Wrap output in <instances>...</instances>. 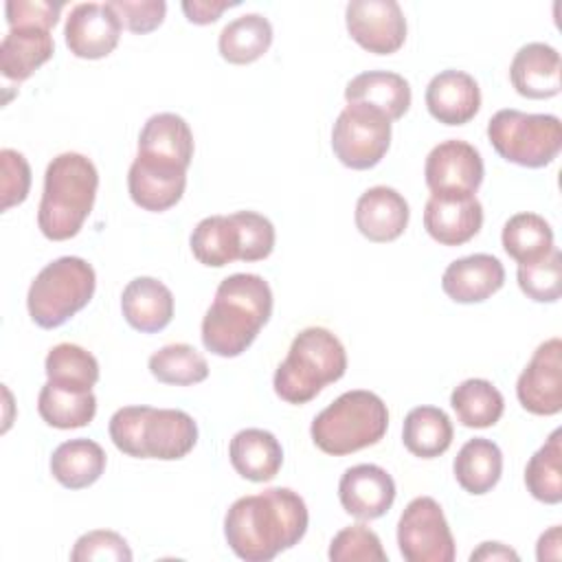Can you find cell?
Masks as SVG:
<instances>
[{
  "label": "cell",
  "mask_w": 562,
  "mask_h": 562,
  "mask_svg": "<svg viewBox=\"0 0 562 562\" xmlns=\"http://www.w3.org/2000/svg\"><path fill=\"white\" fill-rule=\"evenodd\" d=\"M310 522L305 501L290 487H268L237 498L224 516V538L246 562H268L292 549Z\"/></svg>",
  "instance_id": "cell-1"
},
{
  "label": "cell",
  "mask_w": 562,
  "mask_h": 562,
  "mask_svg": "<svg viewBox=\"0 0 562 562\" xmlns=\"http://www.w3.org/2000/svg\"><path fill=\"white\" fill-rule=\"evenodd\" d=\"M272 316V290L259 274L235 272L220 281L202 318V345L220 358L241 356Z\"/></svg>",
  "instance_id": "cell-2"
},
{
  "label": "cell",
  "mask_w": 562,
  "mask_h": 562,
  "mask_svg": "<svg viewBox=\"0 0 562 562\" xmlns=\"http://www.w3.org/2000/svg\"><path fill=\"white\" fill-rule=\"evenodd\" d=\"M99 189L94 162L77 151L55 156L44 171V191L37 209V226L50 241L75 237L92 213Z\"/></svg>",
  "instance_id": "cell-3"
},
{
  "label": "cell",
  "mask_w": 562,
  "mask_h": 562,
  "mask_svg": "<svg viewBox=\"0 0 562 562\" xmlns=\"http://www.w3.org/2000/svg\"><path fill=\"white\" fill-rule=\"evenodd\" d=\"M110 439L127 457L176 461L198 443V424L180 408L123 406L110 417Z\"/></svg>",
  "instance_id": "cell-4"
},
{
  "label": "cell",
  "mask_w": 562,
  "mask_h": 562,
  "mask_svg": "<svg viewBox=\"0 0 562 562\" xmlns=\"http://www.w3.org/2000/svg\"><path fill=\"white\" fill-rule=\"evenodd\" d=\"M347 371V351L336 334L325 327H305L274 371V393L288 404L312 402L327 384Z\"/></svg>",
  "instance_id": "cell-5"
},
{
  "label": "cell",
  "mask_w": 562,
  "mask_h": 562,
  "mask_svg": "<svg viewBox=\"0 0 562 562\" xmlns=\"http://www.w3.org/2000/svg\"><path fill=\"white\" fill-rule=\"evenodd\" d=\"M389 428V408L380 395L364 389H353L336 397L323 408L310 435L314 446L331 457H345L362 448L375 446Z\"/></svg>",
  "instance_id": "cell-6"
},
{
  "label": "cell",
  "mask_w": 562,
  "mask_h": 562,
  "mask_svg": "<svg viewBox=\"0 0 562 562\" xmlns=\"http://www.w3.org/2000/svg\"><path fill=\"white\" fill-rule=\"evenodd\" d=\"M97 288L94 268L81 257H59L46 263L31 281L26 307L42 329H55L83 310Z\"/></svg>",
  "instance_id": "cell-7"
},
{
  "label": "cell",
  "mask_w": 562,
  "mask_h": 562,
  "mask_svg": "<svg viewBox=\"0 0 562 562\" xmlns=\"http://www.w3.org/2000/svg\"><path fill=\"white\" fill-rule=\"evenodd\" d=\"M487 138L507 162L540 169L551 165L562 149V123L553 114L498 110L487 123Z\"/></svg>",
  "instance_id": "cell-8"
},
{
  "label": "cell",
  "mask_w": 562,
  "mask_h": 562,
  "mask_svg": "<svg viewBox=\"0 0 562 562\" xmlns=\"http://www.w3.org/2000/svg\"><path fill=\"white\" fill-rule=\"evenodd\" d=\"M391 147V121L375 108L347 103L331 127L336 158L356 171L375 167Z\"/></svg>",
  "instance_id": "cell-9"
},
{
  "label": "cell",
  "mask_w": 562,
  "mask_h": 562,
  "mask_svg": "<svg viewBox=\"0 0 562 562\" xmlns=\"http://www.w3.org/2000/svg\"><path fill=\"white\" fill-rule=\"evenodd\" d=\"M397 547L406 562L454 560V538L435 498L417 496L404 507L397 520Z\"/></svg>",
  "instance_id": "cell-10"
},
{
  "label": "cell",
  "mask_w": 562,
  "mask_h": 562,
  "mask_svg": "<svg viewBox=\"0 0 562 562\" xmlns=\"http://www.w3.org/2000/svg\"><path fill=\"white\" fill-rule=\"evenodd\" d=\"M485 176L479 149L465 140L450 138L430 149L424 165V178L430 195L470 198Z\"/></svg>",
  "instance_id": "cell-11"
},
{
  "label": "cell",
  "mask_w": 562,
  "mask_h": 562,
  "mask_svg": "<svg viewBox=\"0 0 562 562\" xmlns=\"http://www.w3.org/2000/svg\"><path fill=\"white\" fill-rule=\"evenodd\" d=\"M345 24L351 40L373 55H393L406 42V18L395 0H351Z\"/></svg>",
  "instance_id": "cell-12"
},
{
  "label": "cell",
  "mask_w": 562,
  "mask_h": 562,
  "mask_svg": "<svg viewBox=\"0 0 562 562\" xmlns=\"http://www.w3.org/2000/svg\"><path fill=\"white\" fill-rule=\"evenodd\" d=\"M516 397L531 415H558L562 411V340L538 345L516 382Z\"/></svg>",
  "instance_id": "cell-13"
},
{
  "label": "cell",
  "mask_w": 562,
  "mask_h": 562,
  "mask_svg": "<svg viewBox=\"0 0 562 562\" xmlns=\"http://www.w3.org/2000/svg\"><path fill=\"white\" fill-rule=\"evenodd\" d=\"M121 31L123 24L108 2H79L66 18L64 40L75 57L103 59L116 48Z\"/></svg>",
  "instance_id": "cell-14"
},
{
  "label": "cell",
  "mask_w": 562,
  "mask_h": 562,
  "mask_svg": "<svg viewBox=\"0 0 562 562\" xmlns=\"http://www.w3.org/2000/svg\"><path fill=\"white\" fill-rule=\"evenodd\" d=\"M187 189V169L169 160L136 154L127 171V191L136 206L162 213L176 206Z\"/></svg>",
  "instance_id": "cell-15"
},
{
  "label": "cell",
  "mask_w": 562,
  "mask_h": 562,
  "mask_svg": "<svg viewBox=\"0 0 562 562\" xmlns=\"http://www.w3.org/2000/svg\"><path fill=\"white\" fill-rule=\"evenodd\" d=\"M338 498L349 516L358 520H375L391 509L395 501V481L375 463H358L342 472L338 481Z\"/></svg>",
  "instance_id": "cell-16"
},
{
  "label": "cell",
  "mask_w": 562,
  "mask_h": 562,
  "mask_svg": "<svg viewBox=\"0 0 562 562\" xmlns=\"http://www.w3.org/2000/svg\"><path fill=\"white\" fill-rule=\"evenodd\" d=\"M426 108L443 125H465L481 110V88L463 70H441L426 86Z\"/></svg>",
  "instance_id": "cell-17"
},
{
  "label": "cell",
  "mask_w": 562,
  "mask_h": 562,
  "mask_svg": "<svg viewBox=\"0 0 562 562\" xmlns=\"http://www.w3.org/2000/svg\"><path fill=\"white\" fill-rule=\"evenodd\" d=\"M408 202L393 187H371L356 202V228L362 237L375 244L397 239L408 226Z\"/></svg>",
  "instance_id": "cell-18"
},
{
  "label": "cell",
  "mask_w": 562,
  "mask_h": 562,
  "mask_svg": "<svg viewBox=\"0 0 562 562\" xmlns=\"http://www.w3.org/2000/svg\"><path fill=\"white\" fill-rule=\"evenodd\" d=\"M505 283L503 263L487 252L468 255L448 263L441 277V290L454 303H483Z\"/></svg>",
  "instance_id": "cell-19"
},
{
  "label": "cell",
  "mask_w": 562,
  "mask_h": 562,
  "mask_svg": "<svg viewBox=\"0 0 562 562\" xmlns=\"http://www.w3.org/2000/svg\"><path fill=\"white\" fill-rule=\"evenodd\" d=\"M514 90L525 99H551L562 90L560 53L544 42H529L518 48L509 66Z\"/></svg>",
  "instance_id": "cell-20"
},
{
  "label": "cell",
  "mask_w": 562,
  "mask_h": 562,
  "mask_svg": "<svg viewBox=\"0 0 562 562\" xmlns=\"http://www.w3.org/2000/svg\"><path fill=\"white\" fill-rule=\"evenodd\" d=\"M483 226V206L476 195L439 198L430 195L424 206V228L441 246H461Z\"/></svg>",
  "instance_id": "cell-21"
},
{
  "label": "cell",
  "mask_w": 562,
  "mask_h": 562,
  "mask_svg": "<svg viewBox=\"0 0 562 562\" xmlns=\"http://www.w3.org/2000/svg\"><path fill=\"white\" fill-rule=\"evenodd\" d=\"M121 312L136 331L156 334L173 318V294L154 277H136L123 288Z\"/></svg>",
  "instance_id": "cell-22"
},
{
  "label": "cell",
  "mask_w": 562,
  "mask_h": 562,
  "mask_svg": "<svg viewBox=\"0 0 562 562\" xmlns=\"http://www.w3.org/2000/svg\"><path fill=\"white\" fill-rule=\"evenodd\" d=\"M228 459L241 479L266 483L279 474L283 465V448L270 430L244 428L233 435Z\"/></svg>",
  "instance_id": "cell-23"
},
{
  "label": "cell",
  "mask_w": 562,
  "mask_h": 562,
  "mask_svg": "<svg viewBox=\"0 0 562 562\" xmlns=\"http://www.w3.org/2000/svg\"><path fill=\"white\" fill-rule=\"evenodd\" d=\"M55 53L50 31L40 26H15L0 42V70L9 81H26Z\"/></svg>",
  "instance_id": "cell-24"
},
{
  "label": "cell",
  "mask_w": 562,
  "mask_h": 562,
  "mask_svg": "<svg viewBox=\"0 0 562 562\" xmlns=\"http://www.w3.org/2000/svg\"><path fill=\"white\" fill-rule=\"evenodd\" d=\"M345 101L375 108L386 114L389 121H397L411 108V86L397 72L367 70L347 83Z\"/></svg>",
  "instance_id": "cell-25"
},
{
  "label": "cell",
  "mask_w": 562,
  "mask_h": 562,
  "mask_svg": "<svg viewBox=\"0 0 562 562\" xmlns=\"http://www.w3.org/2000/svg\"><path fill=\"white\" fill-rule=\"evenodd\" d=\"M193 132L189 123L173 112L149 116L138 134V154L169 160L184 169H189L193 160Z\"/></svg>",
  "instance_id": "cell-26"
},
{
  "label": "cell",
  "mask_w": 562,
  "mask_h": 562,
  "mask_svg": "<svg viewBox=\"0 0 562 562\" xmlns=\"http://www.w3.org/2000/svg\"><path fill=\"white\" fill-rule=\"evenodd\" d=\"M105 450L86 437L59 443L50 454L53 479L68 490L90 487L105 472Z\"/></svg>",
  "instance_id": "cell-27"
},
{
  "label": "cell",
  "mask_w": 562,
  "mask_h": 562,
  "mask_svg": "<svg viewBox=\"0 0 562 562\" xmlns=\"http://www.w3.org/2000/svg\"><path fill=\"white\" fill-rule=\"evenodd\" d=\"M452 472L457 483L474 496L487 494L503 474V452L501 448L485 437L468 439L454 457Z\"/></svg>",
  "instance_id": "cell-28"
},
{
  "label": "cell",
  "mask_w": 562,
  "mask_h": 562,
  "mask_svg": "<svg viewBox=\"0 0 562 562\" xmlns=\"http://www.w3.org/2000/svg\"><path fill=\"white\" fill-rule=\"evenodd\" d=\"M272 44V24L261 13H246L228 22L217 37L222 59L235 66L252 64L268 53Z\"/></svg>",
  "instance_id": "cell-29"
},
{
  "label": "cell",
  "mask_w": 562,
  "mask_h": 562,
  "mask_svg": "<svg viewBox=\"0 0 562 562\" xmlns=\"http://www.w3.org/2000/svg\"><path fill=\"white\" fill-rule=\"evenodd\" d=\"M454 437L450 417L437 406H415L404 417L402 441L406 450L422 459H435L443 454Z\"/></svg>",
  "instance_id": "cell-30"
},
{
  "label": "cell",
  "mask_w": 562,
  "mask_h": 562,
  "mask_svg": "<svg viewBox=\"0 0 562 562\" xmlns=\"http://www.w3.org/2000/svg\"><path fill=\"white\" fill-rule=\"evenodd\" d=\"M450 406L461 426L490 428L503 417L505 400L490 380L470 378L454 386L450 393Z\"/></svg>",
  "instance_id": "cell-31"
},
{
  "label": "cell",
  "mask_w": 562,
  "mask_h": 562,
  "mask_svg": "<svg viewBox=\"0 0 562 562\" xmlns=\"http://www.w3.org/2000/svg\"><path fill=\"white\" fill-rule=\"evenodd\" d=\"M37 413L53 428H83L97 415V397L92 391L79 393L46 382L37 395Z\"/></svg>",
  "instance_id": "cell-32"
},
{
  "label": "cell",
  "mask_w": 562,
  "mask_h": 562,
  "mask_svg": "<svg viewBox=\"0 0 562 562\" xmlns=\"http://www.w3.org/2000/svg\"><path fill=\"white\" fill-rule=\"evenodd\" d=\"M193 257L209 266L222 268L239 259V231L231 215H211L198 222L189 237Z\"/></svg>",
  "instance_id": "cell-33"
},
{
  "label": "cell",
  "mask_w": 562,
  "mask_h": 562,
  "mask_svg": "<svg viewBox=\"0 0 562 562\" xmlns=\"http://www.w3.org/2000/svg\"><path fill=\"white\" fill-rule=\"evenodd\" d=\"M44 371L48 382L79 393L92 391V386L99 382L97 358L88 349L72 342L55 345L44 360Z\"/></svg>",
  "instance_id": "cell-34"
},
{
  "label": "cell",
  "mask_w": 562,
  "mask_h": 562,
  "mask_svg": "<svg viewBox=\"0 0 562 562\" xmlns=\"http://www.w3.org/2000/svg\"><path fill=\"white\" fill-rule=\"evenodd\" d=\"M501 241L505 252L518 263L536 261L555 248L551 224L542 215L527 211L516 213L505 222Z\"/></svg>",
  "instance_id": "cell-35"
},
{
  "label": "cell",
  "mask_w": 562,
  "mask_h": 562,
  "mask_svg": "<svg viewBox=\"0 0 562 562\" xmlns=\"http://www.w3.org/2000/svg\"><path fill=\"white\" fill-rule=\"evenodd\" d=\"M525 485L529 494L547 505L562 501V430L555 428L544 446H540L525 468Z\"/></svg>",
  "instance_id": "cell-36"
},
{
  "label": "cell",
  "mask_w": 562,
  "mask_h": 562,
  "mask_svg": "<svg viewBox=\"0 0 562 562\" xmlns=\"http://www.w3.org/2000/svg\"><path fill=\"white\" fill-rule=\"evenodd\" d=\"M149 373L162 384L191 386L209 378V362L193 345L173 342L149 356Z\"/></svg>",
  "instance_id": "cell-37"
},
{
  "label": "cell",
  "mask_w": 562,
  "mask_h": 562,
  "mask_svg": "<svg viewBox=\"0 0 562 562\" xmlns=\"http://www.w3.org/2000/svg\"><path fill=\"white\" fill-rule=\"evenodd\" d=\"M518 285L522 294L536 303H555L562 292V255L558 248L547 252L544 257L518 263L516 272Z\"/></svg>",
  "instance_id": "cell-38"
},
{
  "label": "cell",
  "mask_w": 562,
  "mask_h": 562,
  "mask_svg": "<svg viewBox=\"0 0 562 562\" xmlns=\"http://www.w3.org/2000/svg\"><path fill=\"white\" fill-rule=\"evenodd\" d=\"M331 562H386L380 536L367 525H349L340 529L329 542Z\"/></svg>",
  "instance_id": "cell-39"
},
{
  "label": "cell",
  "mask_w": 562,
  "mask_h": 562,
  "mask_svg": "<svg viewBox=\"0 0 562 562\" xmlns=\"http://www.w3.org/2000/svg\"><path fill=\"white\" fill-rule=\"evenodd\" d=\"M239 231V261H261L274 250V226L255 211L231 213Z\"/></svg>",
  "instance_id": "cell-40"
},
{
  "label": "cell",
  "mask_w": 562,
  "mask_h": 562,
  "mask_svg": "<svg viewBox=\"0 0 562 562\" xmlns=\"http://www.w3.org/2000/svg\"><path fill=\"white\" fill-rule=\"evenodd\" d=\"M132 549L125 538L110 529H94L77 538L70 560L72 562H92V560H114V562H130Z\"/></svg>",
  "instance_id": "cell-41"
},
{
  "label": "cell",
  "mask_w": 562,
  "mask_h": 562,
  "mask_svg": "<svg viewBox=\"0 0 562 562\" xmlns=\"http://www.w3.org/2000/svg\"><path fill=\"white\" fill-rule=\"evenodd\" d=\"M0 193H2V211L18 206L26 200L31 189V167L26 158L15 149L0 151Z\"/></svg>",
  "instance_id": "cell-42"
},
{
  "label": "cell",
  "mask_w": 562,
  "mask_h": 562,
  "mask_svg": "<svg viewBox=\"0 0 562 562\" xmlns=\"http://www.w3.org/2000/svg\"><path fill=\"white\" fill-rule=\"evenodd\" d=\"M108 4L119 15L121 24L138 35L156 31L167 13V2L162 0H112Z\"/></svg>",
  "instance_id": "cell-43"
},
{
  "label": "cell",
  "mask_w": 562,
  "mask_h": 562,
  "mask_svg": "<svg viewBox=\"0 0 562 562\" xmlns=\"http://www.w3.org/2000/svg\"><path fill=\"white\" fill-rule=\"evenodd\" d=\"M61 2H48V0H9L4 4V15L9 22V29L15 26H40L50 31L61 13Z\"/></svg>",
  "instance_id": "cell-44"
},
{
  "label": "cell",
  "mask_w": 562,
  "mask_h": 562,
  "mask_svg": "<svg viewBox=\"0 0 562 562\" xmlns=\"http://www.w3.org/2000/svg\"><path fill=\"white\" fill-rule=\"evenodd\" d=\"M231 7H237V2H226V0H184L182 2V11L187 20L200 26L217 22L220 15Z\"/></svg>",
  "instance_id": "cell-45"
},
{
  "label": "cell",
  "mask_w": 562,
  "mask_h": 562,
  "mask_svg": "<svg viewBox=\"0 0 562 562\" xmlns=\"http://www.w3.org/2000/svg\"><path fill=\"white\" fill-rule=\"evenodd\" d=\"M536 555H538L540 562H544V560H560V555H562V529H560V525H553L551 529H547L538 538Z\"/></svg>",
  "instance_id": "cell-46"
},
{
  "label": "cell",
  "mask_w": 562,
  "mask_h": 562,
  "mask_svg": "<svg viewBox=\"0 0 562 562\" xmlns=\"http://www.w3.org/2000/svg\"><path fill=\"white\" fill-rule=\"evenodd\" d=\"M470 560L472 562L474 560H485V562H490V560L492 562H496V560H514V562H518L520 555L512 547H507L503 542H481L479 549H474L470 553Z\"/></svg>",
  "instance_id": "cell-47"
}]
</instances>
